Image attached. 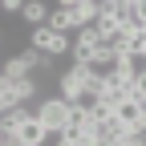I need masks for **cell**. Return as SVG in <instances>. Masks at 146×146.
Masks as SVG:
<instances>
[{
    "label": "cell",
    "mask_w": 146,
    "mask_h": 146,
    "mask_svg": "<svg viewBox=\"0 0 146 146\" xmlns=\"http://www.w3.org/2000/svg\"><path fill=\"white\" fill-rule=\"evenodd\" d=\"M0 4H4V12H21V8H25V0H0Z\"/></svg>",
    "instance_id": "13"
},
{
    "label": "cell",
    "mask_w": 146,
    "mask_h": 146,
    "mask_svg": "<svg viewBox=\"0 0 146 146\" xmlns=\"http://www.w3.org/2000/svg\"><path fill=\"white\" fill-rule=\"evenodd\" d=\"M49 29H57V33L69 36L73 29H77V21H73V12H69V8H53V12H49Z\"/></svg>",
    "instance_id": "6"
},
{
    "label": "cell",
    "mask_w": 146,
    "mask_h": 146,
    "mask_svg": "<svg viewBox=\"0 0 146 146\" xmlns=\"http://www.w3.org/2000/svg\"><path fill=\"white\" fill-rule=\"evenodd\" d=\"M36 118L45 122V130H49V138H57L65 126H69V118H73V106L57 94V98H45L41 106H36Z\"/></svg>",
    "instance_id": "1"
},
{
    "label": "cell",
    "mask_w": 146,
    "mask_h": 146,
    "mask_svg": "<svg viewBox=\"0 0 146 146\" xmlns=\"http://www.w3.org/2000/svg\"><path fill=\"white\" fill-rule=\"evenodd\" d=\"M73 12V21H77V29H89V25H98V8L89 4V0H81L77 8H69Z\"/></svg>",
    "instance_id": "7"
},
{
    "label": "cell",
    "mask_w": 146,
    "mask_h": 146,
    "mask_svg": "<svg viewBox=\"0 0 146 146\" xmlns=\"http://www.w3.org/2000/svg\"><path fill=\"white\" fill-rule=\"evenodd\" d=\"M81 0H57V8H77Z\"/></svg>",
    "instance_id": "14"
},
{
    "label": "cell",
    "mask_w": 146,
    "mask_h": 146,
    "mask_svg": "<svg viewBox=\"0 0 146 146\" xmlns=\"http://www.w3.org/2000/svg\"><path fill=\"white\" fill-rule=\"evenodd\" d=\"M45 61H49L45 53H36V49H25V53H16V57H8L0 73H4L8 81H21V77H33V69H41Z\"/></svg>",
    "instance_id": "3"
},
{
    "label": "cell",
    "mask_w": 146,
    "mask_h": 146,
    "mask_svg": "<svg viewBox=\"0 0 146 146\" xmlns=\"http://www.w3.org/2000/svg\"><path fill=\"white\" fill-rule=\"evenodd\" d=\"M138 16H142V21H146V0H138Z\"/></svg>",
    "instance_id": "15"
},
{
    "label": "cell",
    "mask_w": 146,
    "mask_h": 146,
    "mask_svg": "<svg viewBox=\"0 0 146 146\" xmlns=\"http://www.w3.org/2000/svg\"><path fill=\"white\" fill-rule=\"evenodd\" d=\"M0 146H21L16 142V130H0Z\"/></svg>",
    "instance_id": "12"
},
{
    "label": "cell",
    "mask_w": 146,
    "mask_h": 146,
    "mask_svg": "<svg viewBox=\"0 0 146 146\" xmlns=\"http://www.w3.org/2000/svg\"><path fill=\"white\" fill-rule=\"evenodd\" d=\"M126 134H130V126L118 122V118H106V122L94 126V138L98 142H126Z\"/></svg>",
    "instance_id": "5"
},
{
    "label": "cell",
    "mask_w": 146,
    "mask_h": 146,
    "mask_svg": "<svg viewBox=\"0 0 146 146\" xmlns=\"http://www.w3.org/2000/svg\"><path fill=\"white\" fill-rule=\"evenodd\" d=\"M8 110H16V94H12V81L0 73V114H8Z\"/></svg>",
    "instance_id": "10"
},
{
    "label": "cell",
    "mask_w": 146,
    "mask_h": 146,
    "mask_svg": "<svg viewBox=\"0 0 146 146\" xmlns=\"http://www.w3.org/2000/svg\"><path fill=\"white\" fill-rule=\"evenodd\" d=\"M33 49L45 53V57H61V53L73 49V36H65V33H57V29H49V25H41V29L33 33Z\"/></svg>",
    "instance_id": "2"
},
{
    "label": "cell",
    "mask_w": 146,
    "mask_h": 146,
    "mask_svg": "<svg viewBox=\"0 0 146 146\" xmlns=\"http://www.w3.org/2000/svg\"><path fill=\"white\" fill-rule=\"evenodd\" d=\"M21 16H25L29 25H36V29H41L49 12H45V4H41V0H25V8H21Z\"/></svg>",
    "instance_id": "9"
},
{
    "label": "cell",
    "mask_w": 146,
    "mask_h": 146,
    "mask_svg": "<svg viewBox=\"0 0 146 146\" xmlns=\"http://www.w3.org/2000/svg\"><path fill=\"white\" fill-rule=\"evenodd\" d=\"M126 94H130L134 102H142V106H146V73H138V77L126 85Z\"/></svg>",
    "instance_id": "11"
},
{
    "label": "cell",
    "mask_w": 146,
    "mask_h": 146,
    "mask_svg": "<svg viewBox=\"0 0 146 146\" xmlns=\"http://www.w3.org/2000/svg\"><path fill=\"white\" fill-rule=\"evenodd\" d=\"M12 94H16V106H29L36 98V81L33 77H21V81H12Z\"/></svg>",
    "instance_id": "8"
},
{
    "label": "cell",
    "mask_w": 146,
    "mask_h": 146,
    "mask_svg": "<svg viewBox=\"0 0 146 146\" xmlns=\"http://www.w3.org/2000/svg\"><path fill=\"white\" fill-rule=\"evenodd\" d=\"M114 118H118V122H126V126L134 130V126H142V122H146V106H142V102H134V98H122V102L114 106Z\"/></svg>",
    "instance_id": "4"
}]
</instances>
